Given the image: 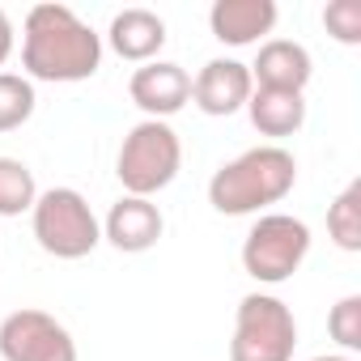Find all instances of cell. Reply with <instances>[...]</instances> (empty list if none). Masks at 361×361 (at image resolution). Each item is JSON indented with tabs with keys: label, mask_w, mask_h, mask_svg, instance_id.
Returning <instances> with one entry per match:
<instances>
[{
	"label": "cell",
	"mask_w": 361,
	"mask_h": 361,
	"mask_svg": "<svg viewBox=\"0 0 361 361\" xmlns=\"http://www.w3.org/2000/svg\"><path fill=\"white\" fill-rule=\"evenodd\" d=\"M13 56V22H9V13L0 9V64H5Z\"/></svg>",
	"instance_id": "ffe728a7"
},
{
	"label": "cell",
	"mask_w": 361,
	"mask_h": 361,
	"mask_svg": "<svg viewBox=\"0 0 361 361\" xmlns=\"http://www.w3.org/2000/svg\"><path fill=\"white\" fill-rule=\"evenodd\" d=\"M209 26L217 43H230V47L259 43L276 26V0H217L209 9Z\"/></svg>",
	"instance_id": "7c38bea8"
},
{
	"label": "cell",
	"mask_w": 361,
	"mask_h": 361,
	"mask_svg": "<svg viewBox=\"0 0 361 361\" xmlns=\"http://www.w3.org/2000/svg\"><path fill=\"white\" fill-rule=\"evenodd\" d=\"M39 200L35 170L22 157H0V217H22Z\"/></svg>",
	"instance_id": "9a60e30c"
},
{
	"label": "cell",
	"mask_w": 361,
	"mask_h": 361,
	"mask_svg": "<svg viewBox=\"0 0 361 361\" xmlns=\"http://www.w3.org/2000/svg\"><path fill=\"white\" fill-rule=\"evenodd\" d=\"M0 357L5 361H77V340L56 314L22 306L0 319Z\"/></svg>",
	"instance_id": "52a82bcc"
},
{
	"label": "cell",
	"mask_w": 361,
	"mask_h": 361,
	"mask_svg": "<svg viewBox=\"0 0 361 361\" xmlns=\"http://www.w3.org/2000/svg\"><path fill=\"white\" fill-rule=\"evenodd\" d=\"M178 166H183V140L161 119H140L136 128H128L119 157H115V174H119L123 192L145 196V200H153L157 192L174 183Z\"/></svg>",
	"instance_id": "3957f363"
},
{
	"label": "cell",
	"mask_w": 361,
	"mask_h": 361,
	"mask_svg": "<svg viewBox=\"0 0 361 361\" xmlns=\"http://www.w3.org/2000/svg\"><path fill=\"white\" fill-rule=\"evenodd\" d=\"M161 230H166V217H161V209H157L153 200H145V196H119V200L111 204L106 221H102V238H106L115 251H123V255L153 251L157 238H161Z\"/></svg>",
	"instance_id": "30bf717a"
},
{
	"label": "cell",
	"mask_w": 361,
	"mask_h": 361,
	"mask_svg": "<svg viewBox=\"0 0 361 361\" xmlns=\"http://www.w3.org/2000/svg\"><path fill=\"white\" fill-rule=\"evenodd\" d=\"M247 68H251V81L259 90H289V94H302L314 77L310 51L293 39H268L259 47L255 64H247Z\"/></svg>",
	"instance_id": "8fae6325"
},
{
	"label": "cell",
	"mask_w": 361,
	"mask_h": 361,
	"mask_svg": "<svg viewBox=\"0 0 361 361\" xmlns=\"http://www.w3.org/2000/svg\"><path fill=\"white\" fill-rule=\"evenodd\" d=\"M132 102L149 115V119H170L192 102V73L183 64H170V60H149L132 73L128 81Z\"/></svg>",
	"instance_id": "ba28073f"
},
{
	"label": "cell",
	"mask_w": 361,
	"mask_h": 361,
	"mask_svg": "<svg viewBox=\"0 0 361 361\" xmlns=\"http://www.w3.org/2000/svg\"><path fill=\"white\" fill-rule=\"evenodd\" d=\"M298 183V157L285 145H259L226 161L209 178V204L221 217H251L281 204Z\"/></svg>",
	"instance_id": "7a4b0ae2"
},
{
	"label": "cell",
	"mask_w": 361,
	"mask_h": 361,
	"mask_svg": "<svg viewBox=\"0 0 361 361\" xmlns=\"http://www.w3.org/2000/svg\"><path fill=\"white\" fill-rule=\"evenodd\" d=\"M35 106H39L35 81L18 73H0V132H18L22 123H30Z\"/></svg>",
	"instance_id": "e0dca14e"
},
{
	"label": "cell",
	"mask_w": 361,
	"mask_h": 361,
	"mask_svg": "<svg viewBox=\"0 0 361 361\" xmlns=\"http://www.w3.org/2000/svg\"><path fill=\"white\" fill-rule=\"evenodd\" d=\"M310 255V226L289 213H259L243 238V272L259 285L289 281Z\"/></svg>",
	"instance_id": "5b68a950"
},
{
	"label": "cell",
	"mask_w": 361,
	"mask_h": 361,
	"mask_svg": "<svg viewBox=\"0 0 361 361\" xmlns=\"http://www.w3.org/2000/svg\"><path fill=\"white\" fill-rule=\"evenodd\" d=\"M327 331H331V340H336L344 353H357V348H361V293H348V298H340V302L331 306Z\"/></svg>",
	"instance_id": "ac0fdd59"
},
{
	"label": "cell",
	"mask_w": 361,
	"mask_h": 361,
	"mask_svg": "<svg viewBox=\"0 0 361 361\" xmlns=\"http://www.w3.org/2000/svg\"><path fill=\"white\" fill-rule=\"evenodd\" d=\"M247 115H251L259 136L285 140V136H293L306 123V98L289 94V90H259L255 85L251 98H247Z\"/></svg>",
	"instance_id": "5bb4252c"
},
{
	"label": "cell",
	"mask_w": 361,
	"mask_h": 361,
	"mask_svg": "<svg viewBox=\"0 0 361 361\" xmlns=\"http://www.w3.org/2000/svg\"><path fill=\"white\" fill-rule=\"evenodd\" d=\"M298 319L272 293H247L234 310L230 361H293Z\"/></svg>",
	"instance_id": "8992f818"
},
{
	"label": "cell",
	"mask_w": 361,
	"mask_h": 361,
	"mask_svg": "<svg viewBox=\"0 0 361 361\" xmlns=\"http://www.w3.org/2000/svg\"><path fill=\"white\" fill-rule=\"evenodd\" d=\"M106 43L119 60L128 64H149L157 60V51L166 47V22L153 13V9H123L111 18V30H106Z\"/></svg>",
	"instance_id": "4fadbf2b"
},
{
	"label": "cell",
	"mask_w": 361,
	"mask_h": 361,
	"mask_svg": "<svg viewBox=\"0 0 361 361\" xmlns=\"http://www.w3.org/2000/svg\"><path fill=\"white\" fill-rule=\"evenodd\" d=\"M22 68L26 81H90L102 68V35L68 5H35L22 26Z\"/></svg>",
	"instance_id": "6da1fadb"
},
{
	"label": "cell",
	"mask_w": 361,
	"mask_h": 361,
	"mask_svg": "<svg viewBox=\"0 0 361 361\" xmlns=\"http://www.w3.org/2000/svg\"><path fill=\"white\" fill-rule=\"evenodd\" d=\"M251 90H255V81H251V68L243 60H209L192 77V102L213 119H226V115L243 111Z\"/></svg>",
	"instance_id": "9c48e42d"
},
{
	"label": "cell",
	"mask_w": 361,
	"mask_h": 361,
	"mask_svg": "<svg viewBox=\"0 0 361 361\" xmlns=\"http://www.w3.org/2000/svg\"><path fill=\"white\" fill-rule=\"evenodd\" d=\"M327 234H331V243L340 251H361V178H353V183L331 200Z\"/></svg>",
	"instance_id": "2e32d148"
},
{
	"label": "cell",
	"mask_w": 361,
	"mask_h": 361,
	"mask_svg": "<svg viewBox=\"0 0 361 361\" xmlns=\"http://www.w3.org/2000/svg\"><path fill=\"white\" fill-rule=\"evenodd\" d=\"M35 243L56 259H85L102 243V221L77 188H47L30 209Z\"/></svg>",
	"instance_id": "277c9868"
},
{
	"label": "cell",
	"mask_w": 361,
	"mask_h": 361,
	"mask_svg": "<svg viewBox=\"0 0 361 361\" xmlns=\"http://www.w3.org/2000/svg\"><path fill=\"white\" fill-rule=\"evenodd\" d=\"M310 361H353V357H340V353H331V357H310Z\"/></svg>",
	"instance_id": "44dd1931"
},
{
	"label": "cell",
	"mask_w": 361,
	"mask_h": 361,
	"mask_svg": "<svg viewBox=\"0 0 361 361\" xmlns=\"http://www.w3.org/2000/svg\"><path fill=\"white\" fill-rule=\"evenodd\" d=\"M323 26L336 43L357 47L361 43V0H331L323 9Z\"/></svg>",
	"instance_id": "d6986e66"
}]
</instances>
